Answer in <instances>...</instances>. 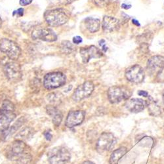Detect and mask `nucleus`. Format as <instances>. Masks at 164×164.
Returning <instances> with one entry per match:
<instances>
[{
    "mask_svg": "<svg viewBox=\"0 0 164 164\" xmlns=\"http://www.w3.org/2000/svg\"><path fill=\"white\" fill-rule=\"evenodd\" d=\"M34 134V129L31 127H25L21 131L16 134L15 137L16 140L20 141H28L30 139Z\"/></svg>",
    "mask_w": 164,
    "mask_h": 164,
    "instance_id": "nucleus-23",
    "label": "nucleus"
},
{
    "mask_svg": "<svg viewBox=\"0 0 164 164\" xmlns=\"http://www.w3.org/2000/svg\"><path fill=\"white\" fill-rule=\"evenodd\" d=\"M76 1H78V0H67L68 3H72L73 2H75Z\"/></svg>",
    "mask_w": 164,
    "mask_h": 164,
    "instance_id": "nucleus-35",
    "label": "nucleus"
},
{
    "mask_svg": "<svg viewBox=\"0 0 164 164\" xmlns=\"http://www.w3.org/2000/svg\"><path fill=\"white\" fill-rule=\"evenodd\" d=\"M1 25H2V19L1 17H0V28H1Z\"/></svg>",
    "mask_w": 164,
    "mask_h": 164,
    "instance_id": "nucleus-36",
    "label": "nucleus"
},
{
    "mask_svg": "<svg viewBox=\"0 0 164 164\" xmlns=\"http://www.w3.org/2000/svg\"><path fill=\"white\" fill-rule=\"evenodd\" d=\"M102 27L105 32L112 33L119 30L120 28V23L118 19L114 17L105 16L102 20Z\"/></svg>",
    "mask_w": 164,
    "mask_h": 164,
    "instance_id": "nucleus-15",
    "label": "nucleus"
},
{
    "mask_svg": "<svg viewBox=\"0 0 164 164\" xmlns=\"http://www.w3.org/2000/svg\"><path fill=\"white\" fill-rule=\"evenodd\" d=\"M82 164H95V163H94L93 162H92V161H85Z\"/></svg>",
    "mask_w": 164,
    "mask_h": 164,
    "instance_id": "nucleus-34",
    "label": "nucleus"
},
{
    "mask_svg": "<svg viewBox=\"0 0 164 164\" xmlns=\"http://www.w3.org/2000/svg\"><path fill=\"white\" fill-rule=\"evenodd\" d=\"M67 78L62 72H51L43 78V86L47 89H57L66 84Z\"/></svg>",
    "mask_w": 164,
    "mask_h": 164,
    "instance_id": "nucleus-5",
    "label": "nucleus"
},
{
    "mask_svg": "<svg viewBox=\"0 0 164 164\" xmlns=\"http://www.w3.org/2000/svg\"><path fill=\"white\" fill-rule=\"evenodd\" d=\"M116 141V138L111 133L104 132L102 133L97 143V152L99 153H104L109 151L114 146Z\"/></svg>",
    "mask_w": 164,
    "mask_h": 164,
    "instance_id": "nucleus-8",
    "label": "nucleus"
},
{
    "mask_svg": "<svg viewBox=\"0 0 164 164\" xmlns=\"http://www.w3.org/2000/svg\"><path fill=\"white\" fill-rule=\"evenodd\" d=\"M82 42V38L80 36H75V37L73 38V43L76 44H80V43Z\"/></svg>",
    "mask_w": 164,
    "mask_h": 164,
    "instance_id": "nucleus-28",
    "label": "nucleus"
},
{
    "mask_svg": "<svg viewBox=\"0 0 164 164\" xmlns=\"http://www.w3.org/2000/svg\"><path fill=\"white\" fill-rule=\"evenodd\" d=\"M32 37L34 40H41L48 42H53L57 40V36L55 32L49 28L38 27L34 29Z\"/></svg>",
    "mask_w": 164,
    "mask_h": 164,
    "instance_id": "nucleus-11",
    "label": "nucleus"
},
{
    "mask_svg": "<svg viewBox=\"0 0 164 164\" xmlns=\"http://www.w3.org/2000/svg\"><path fill=\"white\" fill-rule=\"evenodd\" d=\"M71 154L64 146L55 147L49 152L48 160L50 164H66L69 162Z\"/></svg>",
    "mask_w": 164,
    "mask_h": 164,
    "instance_id": "nucleus-3",
    "label": "nucleus"
},
{
    "mask_svg": "<svg viewBox=\"0 0 164 164\" xmlns=\"http://www.w3.org/2000/svg\"><path fill=\"white\" fill-rule=\"evenodd\" d=\"M95 3L100 7H104L106 6L110 2V0H93Z\"/></svg>",
    "mask_w": 164,
    "mask_h": 164,
    "instance_id": "nucleus-26",
    "label": "nucleus"
},
{
    "mask_svg": "<svg viewBox=\"0 0 164 164\" xmlns=\"http://www.w3.org/2000/svg\"><path fill=\"white\" fill-rule=\"evenodd\" d=\"M85 112L82 110L70 111L68 113L65 121L66 126L68 128H72L78 126L84 120Z\"/></svg>",
    "mask_w": 164,
    "mask_h": 164,
    "instance_id": "nucleus-14",
    "label": "nucleus"
},
{
    "mask_svg": "<svg viewBox=\"0 0 164 164\" xmlns=\"http://www.w3.org/2000/svg\"><path fill=\"white\" fill-rule=\"evenodd\" d=\"M94 84L91 81H87L80 85L75 90L72 95V99L75 102H80L82 100L89 97L94 91Z\"/></svg>",
    "mask_w": 164,
    "mask_h": 164,
    "instance_id": "nucleus-12",
    "label": "nucleus"
},
{
    "mask_svg": "<svg viewBox=\"0 0 164 164\" xmlns=\"http://www.w3.org/2000/svg\"><path fill=\"white\" fill-rule=\"evenodd\" d=\"M46 111H47V113L48 114L49 116L52 119L54 126L57 127L59 126L62 120L63 115L62 112L57 108H56L54 106H51V105L47 106V107H46Z\"/></svg>",
    "mask_w": 164,
    "mask_h": 164,
    "instance_id": "nucleus-17",
    "label": "nucleus"
},
{
    "mask_svg": "<svg viewBox=\"0 0 164 164\" xmlns=\"http://www.w3.org/2000/svg\"><path fill=\"white\" fill-rule=\"evenodd\" d=\"M45 21L50 26H62L68 21L69 16L62 9H55L47 11L44 14Z\"/></svg>",
    "mask_w": 164,
    "mask_h": 164,
    "instance_id": "nucleus-1",
    "label": "nucleus"
},
{
    "mask_svg": "<svg viewBox=\"0 0 164 164\" xmlns=\"http://www.w3.org/2000/svg\"><path fill=\"white\" fill-rule=\"evenodd\" d=\"M24 122V119L23 117L19 118L15 123H14L13 126H12L10 128H9L8 130L3 134V139L5 140H8L9 139H10V137H11L13 134L16 133V131L20 128V127L23 126Z\"/></svg>",
    "mask_w": 164,
    "mask_h": 164,
    "instance_id": "nucleus-21",
    "label": "nucleus"
},
{
    "mask_svg": "<svg viewBox=\"0 0 164 164\" xmlns=\"http://www.w3.org/2000/svg\"><path fill=\"white\" fill-rule=\"evenodd\" d=\"M29 147L23 141L15 140L7 148L6 157L9 160L18 161L28 152Z\"/></svg>",
    "mask_w": 164,
    "mask_h": 164,
    "instance_id": "nucleus-2",
    "label": "nucleus"
},
{
    "mask_svg": "<svg viewBox=\"0 0 164 164\" xmlns=\"http://www.w3.org/2000/svg\"><path fill=\"white\" fill-rule=\"evenodd\" d=\"M16 115L14 113L4 115L0 117V134H3L8 130L12 121L15 118Z\"/></svg>",
    "mask_w": 164,
    "mask_h": 164,
    "instance_id": "nucleus-18",
    "label": "nucleus"
},
{
    "mask_svg": "<svg viewBox=\"0 0 164 164\" xmlns=\"http://www.w3.org/2000/svg\"><path fill=\"white\" fill-rule=\"evenodd\" d=\"M60 49L62 53L68 55L74 50V47L73 44L69 41H63L60 45Z\"/></svg>",
    "mask_w": 164,
    "mask_h": 164,
    "instance_id": "nucleus-25",
    "label": "nucleus"
},
{
    "mask_svg": "<svg viewBox=\"0 0 164 164\" xmlns=\"http://www.w3.org/2000/svg\"><path fill=\"white\" fill-rule=\"evenodd\" d=\"M146 106L148 107V112L151 116H158L161 114V108L158 102L155 101L152 97L148 96V99L146 101Z\"/></svg>",
    "mask_w": 164,
    "mask_h": 164,
    "instance_id": "nucleus-19",
    "label": "nucleus"
},
{
    "mask_svg": "<svg viewBox=\"0 0 164 164\" xmlns=\"http://www.w3.org/2000/svg\"><path fill=\"white\" fill-rule=\"evenodd\" d=\"M164 69V57L155 55L149 58L146 64V71L151 77L160 75Z\"/></svg>",
    "mask_w": 164,
    "mask_h": 164,
    "instance_id": "nucleus-7",
    "label": "nucleus"
},
{
    "mask_svg": "<svg viewBox=\"0 0 164 164\" xmlns=\"http://www.w3.org/2000/svg\"><path fill=\"white\" fill-rule=\"evenodd\" d=\"M3 72L8 80L12 82H18L23 76L21 66L15 62L5 64L3 67Z\"/></svg>",
    "mask_w": 164,
    "mask_h": 164,
    "instance_id": "nucleus-9",
    "label": "nucleus"
},
{
    "mask_svg": "<svg viewBox=\"0 0 164 164\" xmlns=\"http://www.w3.org/2000/svg\"><path fill=\"white\" fill-rule=\"evenodd\" d=\"M43 134H44V136H45V137L46 140H47V141H51V139H52L53 135H52V134H51L50 131H45V132H44Z\"/></svg>",
    "mask_w": 164,
    "mask_h": 164,
    "instance_id": "nucleus-27",
    "label": "nucleus"
},
{
    "mask_svg": "<svg viewBox=\"0 0 164 164\" xmlns=\"http://www.w3.org/2000/svg\"><path fill=\"white\" fill-rule=\"evenodd\" d=\"M108 98L112 104L119 103L127 100L131 95V90L125 86H112L108 90Z\"/></svg>",
    "mask_w": 164,
    "mask_h": 164,
    "instance_id": "nucleus-4",
    "label": "nucleus"
},
{
    "mask_svg": "<svg viewBox=\"0 0 164 164\" xmlns=\"http://www.w3.org/2000/svg\"><path fill=\"white\" fill-rule=\"evenodd\" d=\"M13 13H16V15L18 16H22L24 14V9L23 8H20L16 11H14Z\"/></svg>",
    "mask_w": 164,
    "mask_h": 164,
    "instance_id": "nucleus-31",
    "label": "nucleus"
},
{
    "mask_svg": "<svg viewBox=\"0 0 164 164\" xmlns=\"http://www.w3.org/2000/svg\"><path fill=\"white\" fill-rule=\"evenodd\" d=\"M32 2V0H20V5L21 6H26L30 4Z\"/></svg>",
    "mask_w": 164,
    "mask_h": 164,
    "instance_id": "nucleus-29",
    "label": "nucleus"
},
{
    "mask_svg": "<svg viewBox=\"0 0 164 164\" xmlns=\"http://www.w3.org/2000/svg\"><path fill=\"white\" fill-rule=\"evenodd\" d=\"M80 54L84 63H87L92 58H99L103 56L101 50L94 45L86 48H81Z\"/></svg>",
    "mask_w": 164,
    "mask_h": 164,
    "instance_id": "nucleus-13",
    "label": "nucleus"
},
{
    "mask_svg": "<svg viewBox=\"0 0 164 164\" xmlns=\"http://www.w3.org/2000/svg\"><path fill=\"white\" fill-rule=\"evenodd\" d=\"M85 27L91 33H95L100 30L101 21L97 19L88 17L85 20Z\"/></svg>",
    "mask_w": 164,
    "mask_h": 164,
    "instance_id": "nucleus-20",
    "label": "nucleus"
},
{
    "mask_svg": "<svg viewBox=\"0 0 164 164\" xmlns=\"http://www.w3.org/2000/svg\"><path fill=\"white\" fill-rule=\"evenodd\" d=\"M126 79L134 84H140L145 78V72L141 66L135 65L127 68L125 73Z\"/></svg>",
    "mask_w": 164,
    "mask_h": 164,
    "instance_id": "nucleus-10",
    "label": "nucleus"
},
{
    "mask_svg": "<svg viewBox=\"0 0 164 164\" xmlns=\"http://www.w3.org/2000/svg\"><path fill=\"white\" fill-rule=\"evenodd\" d=\"M163 102H164V92H163Z\"/></svg>",
    "mask_w": 164,
    "mask_h": 164,
    "instance_id": "nucleus-37",
    "label": "nucleus"
},
{
    "mask_svg": "<svg viewBox=\"0 0 164 164\" xmlns=\"http://www.w3.org/2000/svg\"><path fill=\"white\" fill-rule=\"evenodd\" d=\"M127 152V149L126 147H121L114 150L110 158V164H117L119 160L126 154Z\"/></svg>",
    "mask_w": 164,
    "mask_h": 164,
    "instance_id": "nucleus-22",
    "label": "nucleus"
},
{
    "mask_svg": "<svg viewBox=\"0 0 164 164\" xmlns=\"http://www.w3.org/2000/svg\"><path fill=\"white\" fill-rule=\"evenodd\" d=\"M0 51L12 60H16L20 57L21 51L14 41L3 38L0 41Z\"/></svg>",
    "mask_w": 164,
    "mask_h": 164,
    "instance_id": "nucleus-6",
    "label": "nucleus"
},
{
    "mask_svg": "<svg viewBox=\"0 0 164 164\" xmlns=\"http://www.w3.org/2000/svg\"><path fill=\"white\" fill-rule=\"evenodd\" d=\"M121 7L122 8H124L125 9H130L131 7V5H126V4H122L121 5Z\"/></svg>",
    "mask_w": 164,
    "mask_h": 164,
    "instance_id": "nucleus-32",
    "label": "nucleus"
},
{
    "mask_svg": "<svg viewBox=\"0 0 164 164\" xmlns=\"http://www.w3.org/2000/svg\"><path fill=\"white\" fill-rule=\"evenodd\" d=\"M14 111V106L13 103L9 100H5L0 108V116L13 114Z\"/></svg>",
    "mask_w": 164,
    "mask_h": 164,
    "instance_id": "nucleus-24",
    "label": "nucleus"
},
{
    "mask_svg": "<svg viewBox=\"0 0 164 164\" xmlns=\"http://www.w3.org/2000/svg\"><path fill=\"white\" fill-rule=\"evenodd\" d=\"M132 23H133V24H134V25H136L137 26H140L139 22L137 20H136V19H133V20H132Z\"/></svg>",
    "mask_w": 164,
    "mask_h": 164,
    "instance_id": "nucleus-33",
    "label": "nucleus"
},
{
    "mask_svg": "<svg viewBox=\"0 0 164 164\" xmlns=\"http://www.w3.org/2000/svg\"><path fill=\"white\" fill-rule=\"evenodd\" d=\"M126 108L129 112L133 113H138L141 112L145 108L146 106V101L137 98L127 100L126 103Z\"/></svg>",
    "mask_w": 164,
    "mask_h": 164,
    "instance_id": "nucleus-16",
    "label": "nucleus"
},
{
    "mask_svg": "<svg viewBox=\"0 0 164 164\" xmlns=\"http://www.w3.org/2000/svg\"><path fill=\"white\" fill-rule=\"evenodd\" d=\"M138 95H139V96H142V97H148V92H146V91L140 90L138 92Z\"/></svg>",
    "mask_w": 164,
    "mask_h": 164,
    "instance_id": "nucleus-30",
    "label": "nucleus"
}]
</instances>
